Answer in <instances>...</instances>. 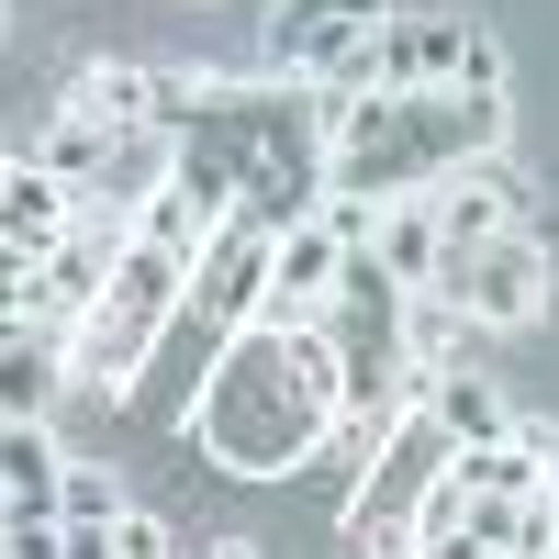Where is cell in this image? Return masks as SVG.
Returning a JSON list of instances; mask_svg holds the SVG:
<instances>
[{
	"mask_svg": "<svg viewBox=\"0 0 559 559\" xmlns=\"http://www.w3.org/2000/svg\"><path fill=\"white\" fill-rule=\"evenodd\" d=\"M0 503H12V492H0Z\"/></svg>",
	"mask_w": 559,
	"mask_h": 559,
	"instance_id": "d4e9b609",
	"label": "cell"
},
{
	"mask_svg": "<svg viewBox=\"0 0 559 559\" xmlns=\"http://www.w3.org/2000/svg\"><path fill=\"white\" fill-rule=\"evenodd\" d=\"M0 45H12V12H0Z\"/></svg>",
	"mask_w": 559,
	"mask_h": 559,
	"instance_id": "cb8c5ba5",
	"label": "cell"
},
{
	"mask_svg": "<svg viewBox=\"0 0 559 559\" xmlns=\"http://www.w3.org/2000/svg\"><path fill=\"white\" fill-rule=\"evenodd\" d=\"M68 224H79V191H68V179H45L34 146L0 157V247H23V258L45 269V247H68Z\"/></svg>",
	"mask_w": 559,
	"mask_h": 559,
	"instance_id": "9c48e42d",
	"label": "cell"
},
{
	"mask_svg": "<svg viewBox=\"0 0 559 559\" xmlns=\"http://www.w3.org/2000/svg\"><path fill=\"white\" fill-rule=\"evenodd\" d=\"M57 481H68V448L57 426H0V515H57Z\"/></svg>",
	"mask_w": 559,
	"mask_h": 559,
	"instance_id": "5bb4252c",
	"label": "cell"
},
{
	"mask_svg": "<svg viewBox=\"0 0 559 559\" xmlns=\"http://www.w3.org/2000/svg\"><path fill=\"white\" fill-rule=\"evenodd\" d=\"M392 269V292H437L448 280V236H437V202L414 191V202H381V247H369Z\"/></svg>",
	"mask_w": 559,
	"mask_h": 559,
	"instance_id": "4fadbf2b",
	"label": "cell"
},
{
	"mask_svg": "<svg viewBox=\"0 0 559 559\" xmlns=\"http://www.w3.org/2000/svg\"><path fill=\"white\" fill-rule=\"evenodd\" d=\"M313 134H324V191L336 202H414L437 179L503 157L515 112L481 90H414V102H324L313 90Z\"/></svg>",
	"mask_w": 559,
	"mask_h": 559,
	"instance_id": "7a4b0ae2",
	"label": "cell"
},
{
	"mask_svg": "<svg viewBox=\"0 0 559 559\" xmlns=\"http://www.w3.org/2000/svg\"><path fill=\"white\" fill-rule=\"evenodd\" d=\"M426 414H437L448 448H503V437H526L515 403H503V381H481V369H426Z\"/></svg>",
	"mask_w": 559,
	"mask_h": 559,
	"instance_id": "8fae6325",
	"label": "cell"
},
{
	"mask_svg": "<svg viewBox=\"0 0 559 559\" xmlns=\"http://www.w3.org/2000/svg\"><path fill=\"white\" fill-rule=\"evenodd\" d=\"M437 236H448V258H471V247H492V236H515L526 224V179L503 168V157H481V168H459V179H437Z\"/></svg>",
	"mask_w": 559,
	"mask_h": 559,
	"instance_id": "8992f818",
	"label": "cell"
},
{
	"mask_svg": "<svg viewBox=\"0 0 559 559\" xmlns=\"http://www.w3.org/2000/svg\"><path fill=\"white\" fill-rule=\"evenodd\" d=\"M112 146H123V134H112L102 112H79V102H68L57 123L34 134V168H45V179H68V191H102V179H112Z\"/></svg>",
	"mask_w": 559,
	"mask_h": 559,
	"instance_id": "9a60e30c",
	"label": "cell"
},
{
	"mask_svg": "<svg viewBox=\"0 0 559 559\" xmlns=\"http://www.w3.org/2000/svg\"><path fill=\"white\" fill-rule=\"evenodd\" d=\"M347 426V358L324 324H236L224 358L202 369V403H191V448L236 481H280Z\"/></svg>",
	"mask_w": 559,
	"mask_h": 559,
	"instance_id": "6da1fadb",
	"label": "cell"
},
{
	"mask_svg": "<svg viewBox=\"0 0 559 559\" xmlns=\"http://www.w3.org/2000/svg\"><path fill=\"white\" fill-rule=\"evenodd\" d=\"M471 336L481 324L448 292H403V369H471Z\"/></svg>",
	"mask_w": 559,
	"mask_h": 559,
	"instance_id": "e0dca14e",
	"label": "cell"
},
{
	"mask_svg": "<svg viewBox=\"0 0 559 559\" xmlns=\"http://www.w3.org/2000/svg\"><path fill=\"white\" fill-rule=\"evenodd\" d=\"M258 302H269V236L224 224V236L202 247V269H191V313L213 324V336H236V324H258Z\"/></svg>",
	"mask_w": 559,
	"mask_h": 559,
	"instance_id": "52a82bcc",
	"label": "cell"
},
{
	"mask_svg": "<svg viewBox=\"0 0 559 559\" xmlns=\"http://www.w3.org/2000/svg\"><path fill=\"white\" fill-rule=\"evenodd\" d=\"M0 324H34V258L0 247Z\"/></svg>",
	"mask_w": 559,
	"mask_h": 559,
	"instance_id": "7402d4cb",
	"label": "cell"
},
{
	"mask_svg": "<svg viewBox=\"0 0 559 559\" xmlns=\"http://www.w3.org/2000/svg\"><path fill=\"white\" fill-rule=\"evenodd\" d=\"M437 292L481 324V336H526V324H548V292H559V258H548V236L537 224H515V236H492V247H471V258H448V280Z\"/></svg>",
	"mask_w": 559,
	"mask_h": 559,
	"instance_id": "3957f363",
	"label": "cell"
},
{
	"mask_svg": "<svg viewBox=\"0 0 559 559\" xmlns=\"http://www.w3.org/2000/svg\"><path fill=\"white\" fill-rule=\"evenodd\" d=\"M336 280H347V247L324 236V224H292V236H269V324H324L336 313Z\"/></svg>",
	"mask_w": 559,
	"mask_h": 559,
	"instance_id": "5b68a950",
	"label": "cell"
},
{
	"mask_svg": "<svg viewBox=\"0 0 559 559\" xmlns=\"http://www.w3.org/2000/svg\"><path fill=\"white\" fill-rule=\"evenodd\" d=\"M448 481L481 492V503H526V492H559V459L537 437H503V448H448Z\"/></svg>",
	"mask_w": 559,
	"mask_h": 559,
	"instance_id": "7c38bea8",
	"label": "cell"
},
{
	"mask_svg": "<svg viewBox=\"0 0 559 559\" xmlns=\"http://www.w3.org/2000/svg\"><path fill=\"white\" fill-rule=\"evenodd\" d=\"M503 548H515V559H548V548H559V492H526V503H515V537H503Z\"/></svg>",
	"mask_w": 559,
	"mask_h": 559,
	"instance_id": "d6986e66",
	"label": "cell"
},
{
	"mask_svg": "<svg viewBox=\"0 0 559 559\" xmlns=\"http://www.w3.org/2000/svg\"><path fill=\"white\" fill-rule=\"evenodd\" d=\"M414 559H515V548H481V537L448 526V537H414Z\"/></svg>",
	"mask_w": 559,
	"mask_h": 559,
	"instance_id": "603a6c76",
	"label": "cell"
},
{
	"mask_svg": "<svg viewBox=\"0 0 559 559\" xmlns=\"http://www.w3.org/2000/svg\"><path fill=\"white\" fill-rule=\"evenodd\" d=\"M112 302H134V313L179 324V313H191V258H168V247H146V236H134V247L112 258Z\"/></svg>",
	"mask_w": 559,
	"mask_h": 559,
	"instance_id": "2e32d148",
	"label": "cell"
},
{
	"mask_svg": "<svg viewBox=\"0 0 559 559\" xmlns=\"http://www.w3.org/2000/svg\"><path fill=\"white\" fill-rule=\"evenodd\" d=\"M157 336H168L157 313H134V302H102V313H90L79 336H68V381H79V392H123V381H146Z\"/></svg>",
	"mask_w": 559,
	"mask_h": 559,
	"instance_id": "ba28073f",
	"label": "cell"
},
{
	"mask_svg": "<svg viewBox=\"0 0 559 559\" xmlns=\"http://www.w3.org/2000/svg\"><path fill=\"white\" fill-rule=\"evenodd\" d=\"M57 515H0V559H57Z\"/></svg>",
	"mask_w": 559,
	"mask_h": 559,
	"instance_id": "ffe728a7",
	"label": "cell"
},
{
	"mask_svg": "<svg viewBox=\"0 0 559 559\" xmlns=\"http://www.w3.org/2000/svg\"><path fill=\"white\" fill-rule=\"evenodd\" d=\"M392 12H403V0H269V79L324 90Z\"/></svg>",
	"mask_w": 559,
	"mask_h": 559,
	"instance_id": "277c9868",
	"label": "cell"
},
{
	"mask_svg": "<svg viewBox=\"0 0 559 559\" xmlns=\"http://www.w3.org/2000/svg\"><path fill=\"white\" fill-rule=\"evenodd\" d=\"M57 392H68V336L12 324V336H0V426H45Z\"/></svg>",
	"mask_w": 559,
	"mask_h": 559,
	"instance_id": "30bf717a",
	"label": "cell"
},
{
	"mask_svg": "<svg viewBox=\"0 0 559 559\" xmlns=\"http://www.w3.org/2000/svg\"><path fill=\"white\" fill-rule=\"evenodd\" d=\"M57 515H68V526H123V481H112V471H90V459H68Z\"/></svg>",
	"mask_w": 559,
	"mask_h": 559,
	"instance_id": "ac0fdd59",
	"label": "cell"
},
{
	"mask_svg": "<svg viewBox=\"0 0 559 559\" xmlns=\"http://www.w3.org/2000/svg\"><path fill=\"white\" fill-rule=\"evenodd\" d=\"M112 548H123V559H179V537H168V526L146 515V503H123V526H112Z\"/></svg>",
	"mask_w": 559,
	"mask_h": 559,
	"instance_id": "44dd1931",
	"label": "cell"
}]
</instances>
